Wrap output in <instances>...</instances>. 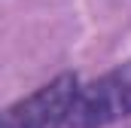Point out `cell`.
Masks as SVG:
<instances>
[{"instance_id": "1", "label": "cell", "mask_w": 131, "mask_h": 128, "mask_svg": "<svg viewBox=\"0 0 131 128\" xmlns=\"http://www.w3.org/2000/svg\"><path fill=\"white\" fill-rule=\"evenodd\" d=\"M122 119H131V58L79 86L55 128H107Z\"/></svg>"}, {"instance_id": "2", "label": "cell", "mask_w": 131, "mask_h": 128, "mask_svg": "<svg viewBox=\"0 0 131 128\" xmlns=\"http://www.w3.org/2000/svg\"><path fill=\"white\" fill-rule=\"evenodd\" d=\"M79 86L82 82L73 70L58 73L55 79H49L28 98H18L15 104H9L3 110L0 128H55Z\"/></svg>"}]
</instances>
